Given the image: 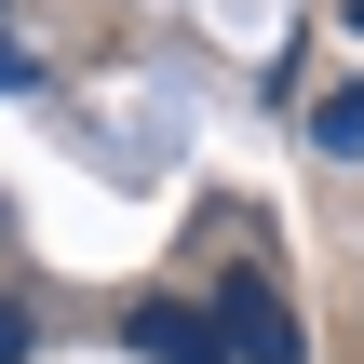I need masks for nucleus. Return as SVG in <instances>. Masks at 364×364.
Returning <instances> with one entry per match:
<instances>
[{
	"label": "nucleus",
	"instance_id": "obj_1",
	"mask_svg": "<svg viewBox=\"0 0 364 364\" xmlns=\"http://www.w3.org/2000/svg\"><path fill=\"white\" fill-rule=\"evenodd\" d=\"M216 351H230V364H297V311H284V284H270V270H243V284H230Z\"/></svg>",
	"mask_w": 364,
	"mask_h": 364
},
{
	"label": "nucleus",
	"instance_id": "obj_2",
	"mask_svg": "<svg viewBox=\"0 0 364 364\" xmlns=\"http://www.w3.org/2000/svg\"><path fill=\"white\" fill-rule=\"evenodd\" d=\"M135 351H149V364H230V351H216V324H203V311H176V297H149V311H135Z\"/></svg>",
	"mask_w": 364,
	"mask_h": 364
},
{
	"label": "nucleus",
	"instance_id": "obj_6",
	"mask_svg": "<svg viewBox=\"0 0 364 364\" xmlns=\"http://www.w3.org/2000/svg\"><path fill=\"white\" fill-rule=\"evenodd\" d=\"M351 41H364V0H351Z\"/></svg>",
	"mask_w": 364,
	"mask_h": 364
},
{
	"label": "nucleus",
	"instance_id": "obj_4",
	"mask_svg": "<svg viewBox=\"0 0 364 364\" xmlns=\"http://www.w3.org/2000/svg\"><path fill=\"white\" fill-rule=\"evenodd\" d=\"M41 351V324H27V297H0V364H27Z\"/></svg>",
	"mask_w": 364,
	"mask_h": 364
},
{
	"label": "nucleus",
	"instance_id": "obj_5",
	"mask_svg": "<svg viewBox=\"0 0 364 364\" xmlns=\"http://www.w3.org/2000/svg\"><path fill=\"white\" fill-rule=\"evenodd\" d=\"M0 95H41V54L27 41H0Z\"/></svg>",
	"mask_w": 364,
	"mask_h": 364
},
{
	"label": "nucleus",
	"instance_id": "obj_3",
	"mask_svg": "<svg viewBox=\"0 0 364 364\" xmlns=\"http://www.w3.org/2000/svg\"><path fill=\"white\" fill-rule=\"evenodd\" d=\"M311 149H324V162H364V81H338V95L311 108Z\"/></svg>",
	"mask_w": 364,
	"mask_h": 364
}]
</instances>
